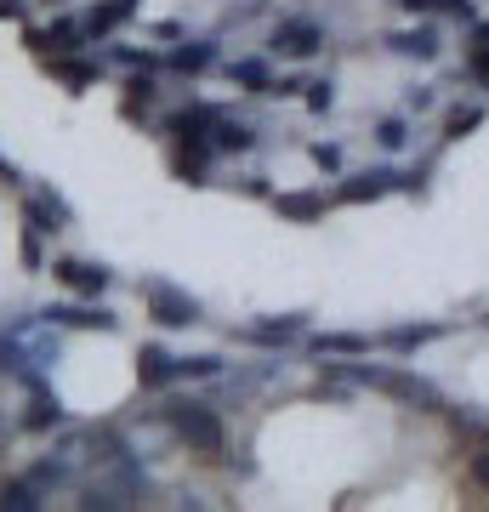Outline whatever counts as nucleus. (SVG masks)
I'll list each match as a JSON object with an SVG mask.
<instances>
[{"instance_id": "obj_1", "label": "nucleus", "mask_w": 489, "mask_h": 512, "mask_svg": "<svg viewBox=\"0 0 489 512\" xmlns=\"http://www.w3.org/2000/svg\"><path fill=\"white\" fill-rule=\"evenodd\" d=\"M154 421H160L177 444H188L194 456H222V444H228V421H222V410H211L205 399L165 393V404L154 410Z\"/></svg>"}, {"instance_id": "obj_2", "label": "nucleus", "mask_w": 489, "mask_h": 512, "mask_svg": "<svg viewBox=\"0 0 489 512\" xmlns=\"http://www.w3.org/2000/svg\"><path fill=\"white\" fill-rule=\"evenodd\" d=\"M137 296H143V308H148V319L154 325H165V330H188V325H200V296H188L177 285V279H160V274H148V279H137Z\"/></svg>"}, {"instance_id": "obj_3", "label": "nucleus", "mask_w": 489, "mask_h": 512, "mask_svg": "<svg viewBox=\"0 0 489 512\" xmlns=\"http://www.w3.org/2000/svg\"><path fill=\"white\" fill-rule=\"evenodd\" d=\"M330 46L325 23L308 18V12H285V18L268 29V57H285V63H308Z\"/></svg>"}, {"instance_id": "obj_4", "label": "nucleus", "mask_w": 489, "mask_h": 512, "mask_svg": "<svg viewBox=\"0 0 489 512\" xmlns=\"http://www.w3.org/2000/svg\"><path fill=\"white\" fill-rule=\"evenodd\" d=\"M160 69L182 74V80H200V74L222 69V46H217V35H177L171 46H160Z\"/></svg>"}, {"instance_id": "obj_5", "label": "nucleus", "mask_w": 489, "mask_h": 512, "mask_svg": "<svg viewBox=\"0 0 489 512\" xmlns=\"http://www.w3.org/2000/svg\"><path fill=\"white\" fill-rule=\"evenodd\" d=\"M40 319L57 330H103V336H114L120 330V319H114L103 302H91V296H69V302H46L40 308Z\"/></svg>"}, {"instance_id": "obj_6", "label": "nucleus", "mask_w": 489, "mask_h": 512, "mask_svg": "<svg viewBox=\"0 0 489 512\" xmlns=\"http://www.w3.org/2000/svg\"><path fill=\"white\" fill-rule=\"evenodd\" d=\"M23 40L35 46V57L46 63V57H63V52H86L91 40L86 29H80V18H52V23H29L23 29Z\"/></svg>"}, {"instance_id": "obj_7", "label": "nucleus", "mask_w": 489, "mask_h": 512, "mask_svg": "<svg viewBox=\"0 0 489 512\" xmlns=\"http://www.w3.org/2000/svg\"><path fill=\"white\" fill-rule=\"evenodd\" d=\"M211 148H217V160H245V154L262 148V131H256V120L234 114V103H228L217 114V126H211Z\"/></svg>"}, {"instance_id": "obj_8", "label": "nucleus", "mask_w": 489, "mask_h": 512, "mask_svg": "<svg viewBox=\"0 0 489 512\" xmlns=\"http://www.w3.org/2000/svg\"><path fill=\"white\" fill-rule=\"evenodd\" d=\"M23 222L40 228L46 239H57L63 228H74V211H69V200H63L57 188H23Z\"/></svg>"}, {"instance_id": "obj_9", "label": "nucleus", "mask_w": 489, "mask_h": 512, "mask_svg": "<svg viewBox=\"0 0 489 512\" xmlns=\"http://www.w3.org/2000/svg\"><path fill=\"white\" fill-rule=\"evenodd\" d=\"M137 387L143 393H171V387H182V359L165 342H143L137 348Z\"/></svg>"}, {"instance_id": "obj_10", "label": "nucleus", "mask_w": 489, "mask_h": 512, "mask_svg": "<svg viewBox=\"0 0 489 512\" xmlns=\"http://www.w3.org/2000/svg\"><path fill=\"white\" fill-rule=\"evenodd\" d=\"M52 279H57L69 296H91V302H97V296L114 285L109 268H103V262H86V256H57V262H52Z\"/></svg>"}, {"instance_id": "obj_11", "label": "nucleus", "mask_w": 489, "mask_h": 512, "mask_svg": "<svg viewBox=\"0 0 489 512\" xmlns=\"http://www.w3.org/2000/svg\"><path fill=\"white\" fill-rule=\"evenodd\" d=\"M18 427H23V433H35V439H46V433H63V427H69V404L52 393V382L29 387V404L18 410Z\"/></svg>"}, {"instance_id": "obj_12", "label": "nucleus", "mask_w": 489, "mask_h": 512, "mask_svg": "<svg viewBox=\"0 0 489 512\" xmlns=\"http://www.w3.org/2000/svg\"><path fill=\"white\" fill-rule=\"evenodd\" d=\"M137 6H143V0H97V6L80 12V29H86L91 46H103V40H114L131 18H137Z\"/></svg>"}, {"instance_id": "obj_13", "label": "nucleus", "mask_w": 489, "mask_h": 512, "mask_svg": "<svg viewBox=\"0 0 489 512\" xmlns=\"http://www.w3.org/2000/svg\"><path fill=\"white\" fill-rule=\"evenodd\" d=\"M211 165H217V148L211 137H171V171H177L182 183H211Z\"/></svg>"}, {"instance_id": "obj_14", "label": "nucleus", "mask_w": 489, "mask_h": 512, "mask_svg": "<svg viewBox=\"0 0 489 512\" xmlns=\"http://www.w3.org/2000/svg\"><path fill=\"white\" fill-rule=\"evenodd\" d=\"M387 46L399 57H416V63H438V57H444V29H438L433 18H416L410 29L387 35Z\"/></svg>"}, {"instance_id": "obj_15", "label": "nucleus", "mask_w": 489, "mask_h": 512, "mask_svg": "<svg viewBox=\"0 0 489 512\" xmlns=\"http://www.w3.org/2000/svg\"><path fill=\"white\" fill-rule=\"evenodd\" d=\"M46 69L69 86V92H80V86H91V80H103V69H109V57L103 52H63V57H46Z\"/></svg>"}, {"instance_id": "obj_16", "label": "nucleus", "mask_w": 489, "mask_h": 512, "mask_svg": "<svg viewBox=\"0 0 489 512\" xmlns=\"http://www.w3.org/2000/svg\"><path fill=\"white\" fill-rule=\"evenodd\" d=\"M120 114L160 126V80H154V74H126V86H120Z\"/></svg>"}, {"instance_id": "obj_17", "label": "nucleus", "mask_w": 489, "mask_h": 512, "mask_svg": "<svg viewBox=\"0 0 489 512\" xmlns=\"http://www.w3.org/2000/svg\"><path fill=\"white\" fill-rule=\"evenodd\" d=\"M222 74H228V86H239L251 97H273V86H279V69L268 57H234V63H222Z\"/></svg>"}, {"instance_id": "obj_18", "label": "nucleus", "mask_w": 489, "mask_h": 512, "mask_svg": "<svg viewBox=\"0 0 489 512\" xmlns=\"http://www.w3.org/2000/svg\"><path fill=\"white\" fill-rule=\"evenodd\" d=\"M268 205L290 222H313V217H325V205H336V194L319 183V188H296V194H268Z\"/></svg>"}, {"instance_id": "obj_19", "label": "nucleus", "mask_w": 489, "mask_h": 512, "mask_svg": "<svg viewBox=\"0 0 489 512\" xmlns=\"http://www.w3.org/2000/svg\"><path fill=\"white\" fill-rule=\"evenodd\" d=\"M399 12H410V18H450L461 29H472V23L484 18L478 0H399Z\"/></svg>"}, {"instance_id": "obj_20", "label": "nucleus", "mask_w": 489, "mask_h": 512, "mask_svg": "<svg viewBox=\"0 0 489 512\" xmlns=\"http://www.w3.org/2000/svg\"><path fill=\"white\" fill-rule=\"evenodd\" d=\"M308 336V325L296 319V313H285V319H268V325H245L239 330V342H256V348H290V342H302Z\"/></svg>"}, {"instance_id": "obj_21", "label": "nucleus", "mask_w": 489, "mask_h": 512, "mask_svg": "<svg viewBox=\"0 0 489 512\" xmlns=\"http://www.w3.org/2000/svg\"><path fill=\"white\" fill-rule=\"evenodd\" d=\"M74 473H80V461L69 450H46L40 461H29V478H35L40 490H63V484H74Z\"/></svg>"}, {"instance_id": "obj_22", "label": "nucleus", "mask_w": 489, "mask_h": 512, "mask_svg": "<svg viewBox=\"0 0 489 512\" xmlns=\"http://www.w3.org/2000/svg\"><path fill=\"white\" fill-rule=\"evenodd\" d=\"M40 507H46V490L29 473L0 478V512H40Z\"/></svg>"}, {"instance_id": "obj_23", "label": "nucleus", "mask_w": 489, "mask_h": 512, "mask_svg": "<svg viewBox=\"0 0 489 512\" xmlns=\"http://www.w3.org/2000/svg\"><path fill=\"white\" fill-rule=\"evenodd\" d=\"M370 137H376L381 154H404V148L416 143V126H410V114H381Z\"/></svg>"}, {"instance_id": "obj_24", "label": "nucleus", "mask_w": 489, "mask_h": 512, "mask_svg": "<svg viewBox=\"0 0 489 512\" xmlns=\"http://www.w3.org/2000/svg\"><path fill=\"white\" fill-rule=\"evenodd\" d=\"M478 126H484V103H450L444 109V143H455V137H467Z\"/></svg>"}, {"instance_id": "obj_25", "label": "nucleus", "mask_w": 489, "mask_h": 512, "mask_svg": "<svg viewBox=\"0 0 489 512\" xmlns=\"http://www.w3.org/2000/svg\"><path fill=\"white\" fill-rule=\"evenodd\" d=\"M103 57L120 63L126 74H154V69H160V52H154V46H109Z\"/></svg>"}, {"instance_id": "obj_26", "label": "nucleus", "mask_w": 489, "mask_h": 512, "mask_svg": "<svg viewBox=\"0 0 489 512\" xmlns=\"http://www.w3.org/2000/svg\"><path fill=\"white\" fill-rule=\"evenodd\" d=\"M461 80H467V86H478V92L489 97V46L467 40V52H461Z\"/></svg>"}, {"instance_id": "obj_27", "label": "nucleus", "mask_w": 489, "mask_h": 512, "mask_svg": "<svg viewBox=\"0 0 489 512\" xmlns=\"http://www.w3.org/2000/svg\"><path fill=\"white\" fill-rule=\"evenodd\" d=\"M438 336H444V325H399V330H387V336H381V348L410 353V348H421V342H438Z\"/></svg>"}, {"instance_id": "obj_28", "label": "nucleus", "mask_w": 489, "mask_h": 512, "mask_svg": "<svg viewBox=\"0 0 489 512\" xmlns=\"http://www.w3.org/2000/svg\"><path fill=\"white\" fill-rule=\"evenodd\" d=\"M228 376V365H222V353H182V382H222Z\"/></svg>"}, {"instance_id": "obj_29", "label": "nucleus", "mask_w": 489, "mask_h": 512, "mask_svg": "<svg viewBox=\"0 0 489 512\" xmlns=\"http://www.w3.org/2000/svg\"><path fill=\"white\" fill-rule=\"evenodd\" d=\"M308 348L319 359H342V353H370V336H313Z\"/></svg>"}, {"instance_id": "obj_30", "label": "nucleus", "mask_w": 489, "mask_h": 512, "mask_svg": "<svg viewBox=\"0 0 489 512\" xmlns=\"http://www.w3.org/2000/svg\"><path fill=\"white\" fill-rule=\"evenodd\" d=\"M308 160L319 165L325 177H342V165H347V160H342V148H336V143H313V148H308Z\"/></svg>"}, {"instance_id": "obj_31", "label": "nucleus", "mask_w": 489, "mask_h": 512, "mask_svg": "<svg viewBox=\"0 0 489 512\" xmlns=\"http://www.w3.org/2000/svg\"><path fill=\"white\" fill-rule=\"evenodd\" d=\"M40 262H46V234L23 222V268H40Z\"/></svg>"}, {"instance_id": "obj_32", "label": "nucleus", "mask_w": 489, "mask_h": 512, "mask_svg": "<svg viewBox=\"0 0 489 512\" xmlns=\"http://www.w3.org/2000/svg\"><path fill=\"white\" fill-rule=\"evenodd\" d=\"M330 103H336V86H330V80H308V109L325 114Z\"/></svg>"}, {"instance_id": "obj_33", "label": "nucleus", "mask_w": 489, "mask_h": 512, "mask_svg": "<svg viewBox=\"0 0 489 512\" xmlns=\"http://www.w3.org/2000/svg\"><path fill=\"white\" fill-rule=\"evenodd\" d=\"M29 18V6L23 0H0V23H23Z\"/></svg>"}]
</instances>
